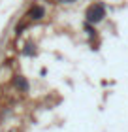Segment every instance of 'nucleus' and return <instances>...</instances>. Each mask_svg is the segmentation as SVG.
Masks as SVG:
<instances>
[{
    "instance_id": "nucleus-2",
    "label": "nucleus",
    "mask_w": 128,
    "mask_h": 132,
    "mask_svg": "<svg viewBox=\"0 0 128 132\" xmlns=\"http://www.w3.org/2000/svg\"><path fill=\"white\" fill-rule=\"evenodd\" d=\"M27 17L30 21H40V19H44L45 17V8L41 4H32L28 8V11H27Z\"/></svg>"
},
{
    "instance_id": "nucleus-3",
    "label": "nucleus",
    "mask_w": 128,
    "mask_h": 132,
    "mask_svg": "<svg viewBox=\"0 0 128 132\" xmlns=\"http://www.w3.org/2000/svg\"><path fill=\"white\" fill-rule=\"evenodd\" d=\"M13 87L15 89H19L21 93H28V89H30V85H28V81H27V77H23V76H13Z\"/></svg>"
},
{
    "instance_id": "nucleus-5",
    "label": "nucleus",
    "mask_w": 128,
    "mask_h": 132,
    "mask_svg": "<svg viewBox=\"0 0 128 132\" xmlns=\"http://www.w3.org/2000/svg\"><path fill=\"white\" fill-rule=\"evenodd\" d=\"M58 2H62V4H72V2H75V0H58Z\"/></svg>"
},
{
    "instance_id": "nucleus-1",
    "label": "nucleus",
    "mask_w": 128,
    "mask_h": 132,
    "mask_svg": "<svg viewBox=\"0 0 128 132\" xmlns=\"http://www.w3.org/2000/svg\"><path fill=\"white\" fill-rule=\"evenodd\" d=\"M104 17H106V6L102 2L90 4L87 8V11H85V19H87V23H90V25H96V23L104 21Z\"/></svg>"
},
{
    "instance_id": "nucleus-4",
    "label": "nucleus",
    "mask_w": 128,
    "mask_h": 132,
    "mask_svg": "<svg viewBox=\"0 0 128 132\" xmlns=\"http://www.w3.org/2000/svg\"><path fill=\"white\" fill-rule=\"evenodd\" d=\"M27 27H28V23H21V25H17V27H15V34H21Z\"/></svg>"
}]
</instances>
